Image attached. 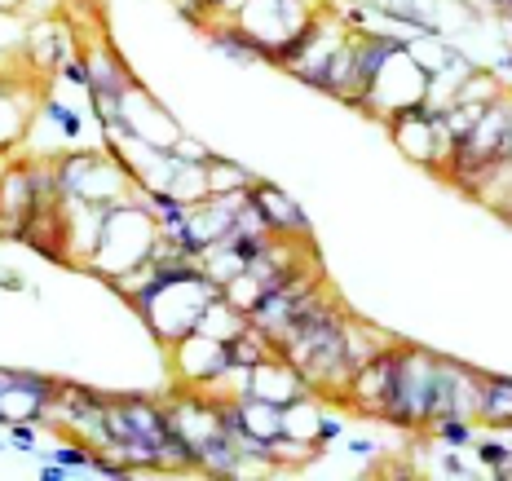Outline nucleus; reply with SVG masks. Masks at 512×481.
Returning <instances> with one entry per match:
<instances>
[{
    "mask_svg": "<svg viewBox=\"0 0 512 481\" xmlns=\"http://www.w3.org/2000/svg\"><path fill=\"white\" fill-rule=\"evenodd\" d=\"M155 243H159L155 208L146 203L142 190H133V195L106 203L98 248H93V256L84 261V270L98 274L102 283L120 287L124 279H133L137 270H146V265H151Z\"/></svg>",
    "mask_w": 512,
    "mask_h": 481,
    "instance_id": "obj_1",
    "label": "nucleus"
},
{
    "mask_svg": "<svg viewBox=\"0 0 512 481\" xmlns=\"http://www.w3.org/2000/svg\"><path fill=\"white\" fill-rule=\"evenodd\" d=\"M128 468H168V415L155 398H106V446Z\"/></svg>",
    "mask_w": 512,
    "mask_h": 481,
    "instance_id": "obj_2",
    "label": "nucleus"
},
{
    "mask_svg": "<svg viewBox=\"0 0 512 481\" xmlns=\"http://www.w3.org/2000/svg\"><path fill=\"white\" fill-rule=\"evenodd\" d=\"M437 354L420 345H398V362H393L389 398H384L380 424L407 433H429V384H433Z\"/></svg>",
    "mask_w": 512,
    "mask_h": 481,
    "instance_id": "obj_3",
    "label": "nucleus"
},
{
    "mask_svg": "<svg viewBox=\"0 0 512 481\" xmlns=\"http://www.w3.org/2000/svg\"><path fill=\"white\" fill-rule=\"evenodd\" d=\"M53 168H58L62 203H115L137 190V181L128 177L124 159L115 151H76L62 155Z\"/></svg>",
    "mask_w": 512,
    "mask_h": 481,
    "instance_id": "obj_4",
    "label": "nucleus"
},
{
    "mask_svg": "<svg viewBox=\"0 0 512 481\" xmlns=\"http://www.w3.org/2000/svg\"><path fill=\"white\" fill-rule=\"evenodd\" d=\"M446 106L437 102H415V106H402V111H393L389 120V133L393 142H398V151L415 159V164H429V168H442L446 155H451V133H446V120H442Z\"/></svg>",
    "mask_w": 512,
    "mask_h": 481,
    "instance_id": "obj_5",
    "label": "nucleus"
},
{
    "mask_svg": "<svg viewBox=\"0 0 512 481\" xmlns=\"http://www.w3.org/2000/svg\"><path fill=\"white\" fill-rule=\"evenodd\" d=\"M429 98V71L415 62L411 45L398 49L389 62L380 67V76L367 84V93H362L358 111L362 115H376V120H389L393 111H402V106H415Z\"/></svg>",
    "mask_w": 512,
    "mask_h": 481,
    "instance_id": "obj_6",
    "label": "nucleus"
},
{
    "mask_svg": "<svg viewBox=\"0 0 512 481\" xmlns=\"http://www.w3.org/2000/svg\"><path fill=\"white\" fill-rule=\"evenodd\" d=\"M508 146H512V93L504 89L495 102L482 111V120L473 124V133L464 137L460 146H455L451 155H446L442 173L446 177H460L468 173V168L477 164H490V159H508Z\"/></svg>",
    "mask_w": 512,
    "mask_h": 481,
    "instance_id": "obj_7",
    "label": "nucleus"
},
{
    "mask_svg": "<svg viewBox=\"0 0 512 481\" xmlns=\"http://www.w3.org/2000/svg\"><path fill=\"white\" fill-rule=\"evenodd\" d=\"M323 0H243V9L234 14V23H243L256 40L265 45L270 62H279L283 45L296 36L301 27H309V18L323 14Z\"/></svg>",
    "mask_w": 512,
    "mask_h": 481,
    "instance_id": "obj_8",
    "label": "nucleus"
},
{
    "mask_svg": "<svg viewBox=\"0 0 512 481\" xmlns=\"http://www.w3.org/2000/svg\"><path fill=\"white\" fill-rule=\"evenodd\" d=\"M173 371L181 380V389H204V393H217L221 380L230 376V340H212V336H199V331H190V336H181L173 349Z\"/></svg>",
    "mask_w": 512,
    "mask_h": 481,
    "instance_id": "obj_9",
    "label": "nucleus"
},
{
    "mask_svg": "<svg viewBox=\"0 0 512 481\" xmlns=\"http://www.w3.org/2000/svg\"><path fill=\"white\" fill-rule=\"evenodd\" d=\"M84 53H89V106L102 124L106 115H115L124 106V98L137 89V80H133V71L124 67V58L115 49L89 45Z\"/></svg>",
    "mask_w": 512,
    "mask_h": 481,
    "instance_id": "obj_10",
    "label": "nucleus"
},
{
    "mask_svg": "<svg viewBox=\"0 0 512 481\" xmlns=\"http://www.w3.org/2000/svg\"><path fill=\"white\" fill-rule=\"evenodd\" d=\"M393 362H398V340H393L389 349H380L371 362H362V367L349 376L345 393H340V402H349V411L367 415V420H380L384 411V398H389V380H393Z\"/></svg>",
    "mask_w": 512,
    "mask_h": 481,
    "instance_id": "obj_11",
    "label": "nucleus"
},
{
    "mask_svg": "<svg viewBox=\"0 0 512 481\" xmlns=\"http://www.w3.org/2000/svg\"><path fill=\"white\" fill-rule=\"evenodd\" d=\"M248 199L256 203V212L265 217V226L274 234H283V239H309V217L305 208L287 195L283 186H274V181H252L248 186Z\"/></svg>",
    "mask_w": 512,
    "mask_h": 481,
    "instance_id": "obj_12",
    "label": "nucleus"
},
{
    "mask_svg": "<svg viewBox=\"0 0 512 481\" xmlns=\"http://www.w3.org/2000/svg\"><path fill=\"white\" fill-rule=\"evenodd\" d=\"M248 393H256V398H265V402H274V406H287V402L305 398V393H314V389H309L305 376H301V371H296L287 358L270 354V358L261 362V367L252 371Z\"/></svg>",
    "mask_w": 512,
    "mask_h": 481,
    "instance_id": "obj_13",
    "label": "nucleus"
},
{
    "mask_svg": "<svg viewBox=\"0 0 512 481\" xmlns=\"http://www.w3.org/2000/svg\"><path fill=\"white\" fill-rule=\"evenodd\" d=\"M208 40H212V49L217 53H226V58L234 62H270V53H265V45L252 36L243 23H234V18H217V23H208Z\"/></svg>",
    "mask_w": 512,
    "mask_h": 481,
    "instance_id": "obj_14",
    "label": "nucleus"
},
{
    "mask_svg": "<svg viewBox=\"0 0 512 481\" xmlns=\"http://www.w3.org/2000/svg\"><path fill=\"white\" fill-rule=\"evenodd\" d=\"M36 106H40V98L23 93L18 84H14L9 93H0V155H9V151H14V146L27 137Z\"/></svg>",
    "mask_w": 512,
    "mask_h": 481,
    "instance_id": "obj_15",
    "label": "nucleus"
},
{
    "mask_svg": "<svg viewBox=\"0 0 512 481\" xmlns=\"http://www.w3.org/2000/svg\"><path fill=\"white\" fill-rule=\"evenodd\" d=\"M473 420L477 429H504V424H512V376H482Z\"/></svg>",
    "mask_w": 512,
    "mask_h": 481,
    "instance_id": "obj_16",
    "label": "nucleus"
},
{
    "mask_svg": "<svg viewBox=\"0 0 512 481\" xmlns=\"http://www.w3.org/2000/svg\"><path fill=\"white\" fill-rule=\"evenodd\" d=\"M31 53H36L40 76H45V71L58 76V67L76 53V36H71V27H62V23H45V27L31 31Z\"/></svg>",
    "mask_w": 512,
    "mask_h": 481,
    "instance_id": "obj_17",
    "label": "nucleus"
},
{
    "mask_svg": "<svg viewBox=\"0 0 512 481\" xmlns=\"http://www.w3.org/2000/svg\"><path fill=\"white\" fill-rule=\"evenodd\" d=\"M243 327H248V314H239L226 296H212L204 305V314H199V323H195L199 336H212V340H230V336H239Z\"/></svg>",
    "mask_w": 512,
    "mask_h": 481,
    "instance_id": "obj_18",
    "label": "nucleus"
},
{
    "mask_svg": "<svg viewBox=\"0 0 512 481\" xmlns=\"http://www.w3.org/2000/svg\"><path fill=\"white\" fill-rule=\"evenodd\" d=\"M393 340L389 336H380L371 323H358V318H345V362H349V371H358L362 362H371L380 354V349H389Z\"/></svg>",
    "mask_w": 512,
    "mask_h": 481,
    "instance_id": "obj_19",
    "label": "nucleus"
},
{
    "mask_svg": "<svg viewBox=\"0 0 512 481\" xmlns=\"http://www.w3.org/2000/svg\"><path fill=\"white\" fill-rule=\"evenodd\" d=\"M323 411H327V398H318V393H305V398L287 402V406H283V433L314 442V437H318V424H323Z\"/></svg>",
    "mask_w": 512,
    "mask_h": 481,
    "instance_id": "obj_20",
    "label": "nucleus"
},
{
    "mask_svg": "<svg viewBox=\"0 0 512 481\" xmlns=\"http://www.w3.org/2000/svg\"><path fill=\"white\" fill-rule=\"evenodd\" d=\"M36 115H40V120H49V124L58 128L62 137H67V142H80V137H84V128H89V124H84V115L76 111V106H67V102H62L58 93H40Z\"/></svg>",
    "mask_w": 512,
    "mask_h": 481,
    "instance_id": "obj_21",
    "label": "nucleus"
},
{
    "mask_svg": "<svg viewBox=\"0 0 512 481\" xmlns=\"http://www.w3.org/2000/svg\"><path fill=\"white\" fill-rule=\"evenodd\" d=\"M252 181L256 177L248 173V168L234 164V159H226V155L208 159V195H234V190H248Z\"/></svg>",
    "mask_w": 512,
    "mask_h": 481,
    "instance_id": "obj_22",
    "label": "nucleus"
},
{
    "mask_svg": "<svg viewBox=\"0 0 512 481\" xmlns=\"http://www.w3.org/2000/svg\"><path fill=\"white\" fill-rule=\"evenodd\" d=\"M429 437L442 446V451H473L477 420H455V415H446V420H433L429 424Z\"/></svg>",
    "mask_w": 512,
    "mask_h": 481,
    "instance_id": "obj_23",
    "label": "nucleus"
},
{
    "mask_svg": "<svg viewBox=\"0 0 512 481\" xmlns=\"http://www.w3.org/2000/svg\"><path fill=\"white\" fill-rule=\"evenodd\" d=\"M93 446L89 442H71V446H53L49 459H58V464H67V468H76V473H89L93 468Z\"/></svg>",
    "mask_w": 512,
    "mask_h": 481,
    "instance_id": "obj_24",
    "label": "nucleus"
},
{
    "mask_svg": "<svg viewBox=\"0 0 512 481\" xmlns=\"http://www.w3.org/2000/svg\"><path fill=\"white\" fill-rule=\"evenodd\" d=\"M58 76H62V84H71V89L89 93V53L76 49V53H71V58L58 67Z\"/></svg>",
    "mask_w": 512,
    "mask_h": 481,
    "instance_id": "obj_25",
    "label": "nucleus"
},
{
    "mask_svg": "<svg viewBox=\"0 0 512 481\" xmlns=\"http://www.w3.org/2000/svg\"><path fill=\"white\" fill-rule=\"evenodd\" d=\"M473 455L482 459L486 473H490V468H499V464H504V459L512 455V446H508L499 433H495V437H477V442H473Z\"/></svg>",
    "mask_w": 512,
    "mask_h": 481,
    "instance_id": "obj_26",
    "label": "nucleus"
},
{
    "mask_svg": "<svg viewBox=\"0 0 512 481\" xmlns=\"http://www.w3.org/2000/svg\"><path fill=\"white\" fill-rule=\"evenodd\" d=\"M173 155L181 159V164H208V159L217 155V151H208L204 142H195V137H186V133H181L177 142H173Z\"/></svg>",
    "mask_w": 512,
    "mask_h": 481,
    "instance_id": "obj_27",
    "label": "nucleus"
},
{
    "mask_svg": "<svg viewBox=\"0 0 512 481\" xmlns=\"http://www.w3.org/2000/svg\"><path fill=\"white\" fill-rule=\"evenodd\" d=\"M433 477H455V481H468V477H482V473H477V468H464L460 451H446V455L433 464Z\"/></svg>",
    "mask_w": 512,
    "mask_h": 481,
    "instance_id": "obj_28",
    "label": "nucleus"
},
{
    "mask_svg": "<svg viewBox=\"0 0 512 481\" xmlns=\"http://www.w3.org/2000/svg\"><path fill=\"white\" fill-rule=\"evenodd\" d=\"M318 446H336V442H345V415H336V411H323V424H318V437H314Z\"/></svg>",
    "mask_w": 512,
    "mask_h": 481,
    "instance_id": "obj_29",
    "label": "nucleus"
},
{
    "mask_svg": "<svg viewBox=\"0 0 512 481\" xmlns=\"http://www.w3.org/2000/svg\"><path fill=\"white\" fill-rule=\"evenodd\" d=\"M9 442H14L18 451H40V442H36V420H14V424H9Z\"/></svg>",
    "mask_w": 512,
    "mask_h": 481,
    "instance_id": "obj_30",
    "label": "nucleus"
},
{
    "mask_svg": "<svg viewBox=\"0 0 512 481\" xmlns=\"http://www.w3.org/2000/svg\"><path fill=\"white\" fill-rule=\"evenodd\" d=\"M36 477L40 481H71L80 473H76V468H67V464H58V459H45V468H36Z\"/></svg>",
    "mask_w": 512,
    "mask_h": 481,
    "instance_id": "obj_31",
    "label": "nucleus"
},
{
    "mask_svg": "<svg viewBox=\"0 0 512 481\" xmlns=\"http://www.w3.org/2000/svg\"><path fill=\"white\" fill-rule=\"evenodd\" d=\"M345 451L358 455V459H367V455H376V442H371V437H345Z\"/></svg>",
    "mask_w": 512,
    "mask_h": 481,
    "instance_id": "obj_32",
    "label": "nucleus"
},
{
    "mask_svg": "<svg viewBox=\"0 0 512 481\" xmlns=\"http://www.w3.org/2000/svg\"><path fill=\"white\" fill-rule=\"evenodd\" d=\"M490 71H495L499 84H504V89H508V84H512V49L499 53V58H495V67H490Z\"/></svg>",
    "mask_w": 512,
    "mask_h": 481,
    "instance_id": "obj_33",
    "label": "nucleus"
},
{
    "mask_svg": "<svg viewBox=\"0 0 512 481\" xmlns=\"http://www.w3.org/2000/svg\"><path fill=\"white\" fill-rule=\"evenodd\" d=\"M0 287H9V292H31L23 283V274H14V270H0Z\"/></svg>",
    "mask_w": 512,
    "mask_h": 481,
    "instance_id": "obj_34",
    "label": "nucleus"
},
{
    "mask_svg": "<svg viewBox=\"0 0 512 481\" xmlns=\"http://www.w3.org/2000/svg\"><path fill=\"white\" fill-rule=\"evenodd\" d=\"M490 477H499V481H512V455L504 459V464L499 468H490Z\"/></svg>",
    "mask_w": 512,
    "mask_h": 481,
    "instance_id": "obj_35",
    "label": "nucleus"
},
{
    "mask_svg": "<svg viewBox=\"0 0 512 481\" xmlns=\"http://www.w3.org/2000/svg\"><path fill=\"white\" fill-rule=\"evenodd\" d=\"M27 0H0V14H9V9H23Z\"/></svg>",
    "mask_w": 512,
    "mask_h": 481,
    "instance_id": "obj_36",
    "label": "nucleus"
},
{
    "mask_svg": "<svg viewBox=\"0 0 512 481\" xmlns=\"http://www.w3.org/2000/svg\"><path fill=\"white\" fill-rule=\"evenodd\" d=\"M0 398H5V389H0ZM9 424H14V420H9V411L0 406V429H9Z\"/></svg>",
    "mask_w": 512,
    "mask_h": 481,
    "instance_id": "obj_37",
    "label": "nucleus"
},
{
    "mask_svg": "<svg viewBox=\"0 0 512 481\" xmlns=\"http://www.w3.org/2000/svg\"><path fill=\"white\" fill-rule=\"evenodd\" d=\"M504 217H508V221H512V203H508V208H504Z\"/></svg>",
    "mask_w": 512,
    "mask_h": 481,
    "instance_id": "obj_38",
    "label": "nucleus"
},
{
    "mask_svg": "<svg viewBox=\"0 0 512 481\" xmlns=\"http://www.w3.org/2000/svg\"><path fill=\"white\" fill-rule=\"evenodd\" d=\"M508 159H512V146H508Z\"/></svg>",
    "mask_w": 512,
    "mask_h": 481,
    "instance_id": "obj_39",
    "label": "nucleus"
},
{
    "mask_svg": "<svg viewBox=\"0 0 512 481\" xmlns=\"http://www.w3.org/2000/svg\"><path fill=\"white\" fill-rule=\"evenodd\" d=\"M0 446H5V442H0Z\"/></svg>",
    "mask_w": 512,
    "mask_h": 481,
    "instance_id": "obj_40",
    "label": "nucleus"
}]
</instances>
